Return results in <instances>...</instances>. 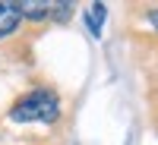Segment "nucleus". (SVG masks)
I'll use <instances>...</instances> for the list:
<instances>
[{"label":"nucleus","mask_w":158,"mask_h":145,"mask_svg":"<svg viewBox=\"0 0 158 145\" xmlns=\"http://www.w3.org/2000/svg\"><path fill=\"white\" fill-rule=\"evenodd\" d=\"M57 114H60V104H57V98L51 95V91H32L29 98H22L16 107H13L10 117H13V120H19V123H25V120L54 123Z\"/></svg>","instance_id":"1"},{"label":"nucleus","mask_w":158,"mask_h":145,"mask_svg":"<svg viewBox=\"0 0 158 145\" xmlns=\"http://www.w3.org/2000/svg\"><path fill=\"white\" fill-rule=\"evenodd\" d=\"M19 19H22L19 3H0V38H6L10 32H16Z\"/></svg>","instance_id":"2"},{"label":"nucleus","mask_w":158,"mask_h":145,"mask_svg":"<svg viewBox=\"0 0 158 145\" xmlns=\"http://www.w3.org/2000/svg\"><path fill=\"white\" fill-rule=\"evenodd\" d=\"M104 19H108L104 3H92V10L85 13V25H89V32L95 35V38H101V25H104Z\"/></svg>","instance_id":"3"},{"label":"nucleus","mask_w":158,"mask_h":145,"mask_svg":"<svg viewBox=\"0 0 158 145\" xmlns=\"http://www.w3.org/2000/svg\"><path fill=\"white\" fill-rule=\"evenodd\" d=\"M19 10H22V16H29V19H44L48 16V3H19Z\"/></svg>","instance_id":"4"},{"label":"nucleus","mask_w":158,"mask_h":145,"mask_svg":"<svg viewBox=\"0 0 158 145\" xmlns=\"http://www.w3.org/2000/svg\"><path fill=\"white\" fill-rule=\"evenodd\" d=\"M70 10H73L70 3H63V6H57V19H63V22H67V19H70Z\"/></svg>","instance_id":"5"},{"label":"nucleus","mask_w":158,"mask_h":145,"mask_svg":"<svg viewBox=\"0 0 158 145\" xmlns=\"http://www.w3.org/2000/svg\"><path fill=\"white\" fill-rule=\"evenodd\" d=\"M149 22H152L155 29H158V10H152V13H149Z\"/></svg>","instance_id":"6"}]
</instances>
